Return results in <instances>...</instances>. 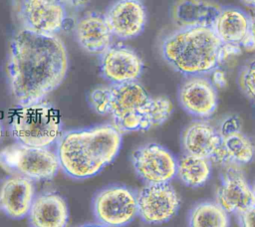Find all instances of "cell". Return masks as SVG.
Listing matches in <instances>:
<instances>
[{"instance_id":"obj_2","label":"cell","mask_w":255,"mask_h":227,"mask_svg":"<svg viewBox=\"0 0 255 227\" xmlns=\"http://www.w3.org/2000/svg\"><path fill=\"white\" fill-rule=\"evenodd\" d=\"M88 102L97 114L109 115L122 133L157 127L173 112L168 98L150 96L138 82L95 88L89 93Z\"/></svg>"},{"instance_id":"obj_8","label":"cell","mask_w":255,"mask_h":227,"mask_svg":"<svg viewBox=\"0 0 255 227\" xmlns=\"http://www.w3.org/2000/svg\"><path fill=\"white\" fill-rule=\"evenodd\" d=\"M11 4L22 29L55 36L66 24L67 8L59 0H11Z\"/></svg>"},{"instance_id":"obj_34","label":"cell","mask_w":255,"mask_h":227,"mask_svg":"<svg viewBox=\"0 0 255 227\" xmlns=\"http://www.w3.org/2000/svg\"><path fill=\"white\" fill-rule=\"evenodd\" d=\"M138 1H141V0H138Z\"/></svg>"},{"instance_id":"obj_7","label":"cell","mask_w":255,"mask_h":227,"mask_svg":"<svg viewBox=\"0 0 255 227\" xmlns=\"http://www.w3.org/2000/svg\"><path fill=\"white\" fill-rule=\"evenodd\" d=\"M92 210L96 222L105 227L128 226L137 217V194L126 185H108L94 195Z\"/></svg>"},{"instance_id":"obj_17","label":"cell","mask_w":255,"mask_h":227,"mask_svg":"<svg viewBox=\"0 0 255 227\" xmlns=\"http://www.w3.org/2000/svg\"><path fill=\"white\" fill-rule=\"evenodd\" d=\"M75 37L79 46L90 54L101 55L113 44V34L105 15L89 11L75 25Z\"/></svg>"},{"instance_id":"obj_18","label":"cell","mask_w":255,"mask_h":227,"mask_svg":"<svg viewBox=\"0 0 255 227\" xmlns=\"http://www.w3.org/2000/svg\"><path fill=\"white\" fill-rule=\"evenodd\" d=\"M27 218L30 227H67L69 222L67 201L55 191L36 194Z\"/></svg>"},{"instance_id":"obj_19","label":"cell","mask_w":255,"mask_h":227,"mask_svg":"<svg viewBox=\"0 0 255 227\" xmlns=\"http://www.w3.org/2000/svg\"><path fill=\"white\" fill-rule=\"evenodd\" d=\"M251 17L236 7L221 8L212 30L222 44L247 48Z\"/></svg>"},{"instance_id":"obj_5","label":"cell","mask_w":255,"mask_h":227,"mask_svg":"<svg viewBox=\"0 0 255 227\" xmlns=\"http://www.w3.org/2000/svg\"><path fill=\"white\" fill-rule=\"evenodd\" d=\"M9 132L15 142L32 147H50L63 133L59 111L50 103L17 106L10 115Z\"/></svg>"},{"instance_id":"obj_3","label":"cell","mask_w":255,"mask_h":227,"mask_svg":"<svg viewBox=\"0 0 255 227\" xmlns=\"http://www.w3.org/2000/svg\"><path fill=\"white\" fill-rule=\"evenodd\" d=\"M56 144L64 173L74 179H87L116 159L122 148L123 133L112 123H104L65 131Z\"/></svg>"},{"instance_id":"obj_26","label":"cell","mask_w":255,"mask_h":227,"mask_svg":"<svg viewBox=\"0 0 255 227\" xmlns=\"http://www.w3.org/2000/svg\"><path fill=\"white\" fill-rule=\"evenodd\" d=\"M240 227H255V205L237 215Z\"/></svg>"},{"instance_id":"obj_31","label":"cell","mask_w":255,"mask_h":227,"mask_svg":"<svg viewBox=\"0 0 255 227\" xmlns=\"http://www.w3.org/2000/svg\"><path fill=\"white\" fill-rule=\"evenodd\" d=\"M78 227H105L99 223H86V224H83V225H80Z\"/></svg>"},{"instance_id":"obj_20","label":"cell","mask_w":255,"mask_h":227,"mask_svg":"<svg viewBox=\"0 0 255 227\" xmlns=\"http://www.w3.org/2000/svg\"><path fill=\"white\" fill-rule=\"evenodd\" d=\"M221 8L210 0H177L171 7L170 15L177 28H212Z\"/></svg>"},{"instance_id":"obj_11","label":"cell","mask_w":255,"mask_h":227,"mask_svg":"<svg viewBox=\"0 0 255 227\" xmlns=\"http://www.w3.org/2000/svg\"><path fill=\"white\" fill-rule=\"evenodd\" d=\"M142 71V59L128 46L112 45L100 55V73L110 85L137 82Z\"/></svg>"},{"instance_id":"obj_6","label":"cell","mask_w":255,"mask_h":227,"mask_svg":"<svg viewBox=\"0 0 255 227\" xmlns=\"http://www.w3.org/2000/svg\"><path fill=\"white\" fill-rule=\"evenodd\" d=\"M0 167L9 174L32 181L52 180L61 169L57 153L50 147H32L17 142L0 150Z\"/></svg>"},{"instance_id":"obj_10","label":"cell","mask_w":255,"mask_h":227,"mask_svg":"<svg viewBox=\"0 0 255 227\" xmlns=\"http://www.w3.org/2000/svg\"><path fill=\"white\" fill-rule=\"evenodd\" d=\"M137 194V217L147 225L172 219L180 208V197L170 183L145 184Z\"/></svg>"},{"instance_id":"obj_28","label":"cell","mask_w":255,"mask_h":227,"mask_svg":"<svg viewBox=\"0 0 255 227\" xmlns=\"http://www.w3.org/2000/svg\"><path fill=\"white\" fill-rule=\"evenodd\" d=\"M67 9L81 10L84 9L90 2V0H59Z\"/></svg>"},{"instance_id":"obj_23","label":"cell","mask_w":255,"mask_h":227,"mask_svg":"<svg viewBox=\"0 0 255 227\" xmlns=\"http://www.w3.org/2000/svg\"><path fill=\"white\" fill-rule=\"evenodd\" d=\"M187 224L188 227H229L230 216L216 201L205 200L191 207Z\"/></svg>"},{"instance_id":"obj_12","label":"cell","mask_w":255,"mask_h":227,"mask_svg":"<svg viewBox=\"0 0 255 227\" xmlns=\"http://www.w3.org/2000/svg\"><path fill=\"white\" fill-rule=\"evenodd\" d=\"M181 108L197 119H207L213 115L218 106L217 89L205 76L186 77L177 94Z\"/></svg>"},{"instance_id":"obj_33","label":"cell","mask_w":255,"mask_h":227,"mask_svg":"<svg viewBox=\"0 0 255 227\" xmlns=\"http://www.w3.org/2000/svg\"><path fill=\"white\" fill-rule=\"evenodd\" d=\"M252 186V191H253V198H254V205H255V182L251 185Z\"/></svg>"},{"instance_id":"obj_9","label":"cell","mask_w":255,"mask_h":227,"mask_svg":"<svg viewBox=\"0 0 255 227\" xmlns=\"http://www.w3.org/2000/svg\"><path fill=\"white\" fill-rule=\"evenodd\" d=\"M131 165L145 184L169 183L176 177L177 158L163 145L144 143L131 153Z\"/></svg>"},{"instance_id":"obj_24","label":"cell","mask_w":255,"mask_h":227,"mask_svg":"<svg viewBox=\"0 0 255 227\" xmlns=\"http://www.w3.org/2000/svg\"><path fill=\"white\" fill-rule=\"evenodd\" d=\"M238 85L241 92L250 100H255V59L245 64L238 75Z\"/></svg>"},{"instance_id":"obj_32","label":"cell","mask_w":255,"mask_h":227,"mask_svg":"<svg viewBox=\"0 0 255 227\" xmlns=\"http://www.w3.org/2000/svg\"><path fill=\"white\" fill-rule=\"evenodd\" d=\"M3 135H4V127H3V124H2V122L0 120V142L2 141Z\"/></svg>"},{"instance_id":"obj_27","label":"cell","mask_w":255,"mask_h":227,"mask_svg":"<svg viewBox=\"0 0 255 227\" xmlns=\"http://www.w3.org/2000/svg\"><path fill=\"white\" fill-rule=\"evenodd\" d=\"M211 78H210V81L211 83L213 84V86L218 90V89H223L226 87L227 85V78H226V75L225 73L218 68L214 69L211 73Z\"/></svg>"},{"instance_id":"obj_21","label":"cell","mask_w":255,"mask_h":227,"mask_svg":"<svg viewBox=\"0 0 255 227\" xmlns=\"http://www.w3.org/2000/svg\"><path fill=\"white\" fill-rule=\"evenodd\" d=\"M255 157V145L253 141L240 131L221 136L219 152L213 163L225 166L246 165Z\"/></svg>"},{"instance_id":"obj_30","label":"cell","mask_w":255,"mask_h":227,"mask_svg":"<svg viewBox=\"0 0 255 227\" xmlns=\"http://www.w3.org/2000/svg\"><path fill=\"white\" fill-rule=\"evenodd\" d=\"M245 6L255 8V0H240Z\"/></svg>"},{"instance_id":"obj_29","label":"cell","mask_w":255,"mask_h":227,"mask_svg":"<svg viewBox=\"0 0 255 227\" xmlns=\"http://www.w3.org/2000/svg\"><path fill=\"white\" fill-rule=\"evenodd\" d=\"M247 49H255V16L251 17Z\"/></svg>"},{"instance_id":"obj_13","label":"cell","mask_w":255,"mask_h":227,"mask_svg":"<svg viewBox=\"0 0 255 227\" xmlns=\"http://www.w3.org/2000/svg\"><path fill=\"white\" fill-rule=\"evenodd\" d=\"M104 15L113 36L121 40L138 37L147 20L146 9L138 0H117Z\"/></svg>"},{"instance_id":"obj_25","label":"cell","mask_w":255,"mask_h":227,"mask_svg":"<svg viewBox=\"0 0 255 227\" xmlns=\"http://www.w3.org/2000/svg\"><path fill=\"white\" fill-rule=\"evenodd\" d=\"M241 125L242 124H241L240 118L237 115L232 114V115H228V116L224 117L220 121L217 129H218L220 136H224V135L236 132V131H240Z\"/></svg>"},{"instance_id":"obj_15","label":"cell","mask_w":255,"mask_h":227,"mask_svg":"<svg viewBox=\"0 0 255 227\" xmlns=\"http://www.w3.org/2000/svg\"><path fill=\"white\" fill-rule=\"evenodd\" d=\"M35 196L34 181L10 174L0 184V209L11 219H23L27 217Z\"/></svg>"},{"instance_id":"obj_4","label":"cell","mask_w":255,"mask_h":227,"mask_svg":"<svg viewBox=\"0 0 255 227\" xmlns=\"http://www.w3.org/2000/svg\"><path fill=\"white\" fill-rule=\"evenodd\" d=\"M223 44L212 28H177L161 41L164 61L185 77L206 76L223 62Z\"/></svg>"},{"instance_id":"obj_14","label":"cell","mask_w":255,"mask_h":227,"mask_svg":"<svg viewBox=\"0 0 255 227\" xmlns=\"http://www.w3.org/2000/svg\"><path fill=\"white\" fill-rule=\"evenodd\" d=\"M215 195V201L229 214L238 215L254 205L252 186L237 166H226Z\"/></svg>"},{"instance_id":"obj_22","label":"cell","mask_w":255,"mask_h":227,"mask_svg":"<svg viewBox=\"0 0 255 227\" xmlns=\"http://www.w3.org/2000/svg\"><path fill=\"white\" fill-rule=\"evenodd\" d=\"M211 160L184 153L177 159L176 177L187 187L198 188L203 186L211 177Z\"/></svg>"},{"instance_id":"obj_1","label":"cell","mask_w":255,"mask_h":227,"mask_svg":"<svg viewBox=\"0 0 255 227\" xmlns=\"http://www.w3.org/2000/svg\"><path fill=\"white\" fill-rule=\"evenodd\" d=\"M69 67L68 52L57 36L20 28L10 42L7 77L17 106L40 103L60 87Z\"/></svg>"},{"instance_id":"obj_16","label":"cell","mask_w":255,"mask_h":227,"mask_svg":"<svg viewBox=\"0 0 255 227\" xmlns=\"http://www.w3.org/2000/svg\"><path fill=\"white\" fill-rule=\"evenodd\" d=\"M221 143L217 127L206 119H195L185 126L181 134L184 153L207 158L213 163Z\"/></svg>"}]
</instances>
